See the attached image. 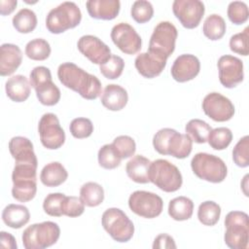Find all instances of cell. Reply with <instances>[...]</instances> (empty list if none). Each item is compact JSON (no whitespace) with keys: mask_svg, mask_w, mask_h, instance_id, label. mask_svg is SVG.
Returning <instances> with one entry per match:
<instances>
[{"mask_svg":"<svg viewBox=\"0 0 249 249\" xmlns=\"http://www.w3.org/2000/svg\"><path fill=\"white\" fill-rule=\"evenodd\" d=\"M57 77L64 87L78 92L85 99L93 100L102 93L99 79L73 62L61 63L57 68Z\"/></svg>","mask_w":249,"mask_h":249,"instance_id":"6da1fadb","label":"cell"},{"mask_svg":"<svg viewBox=\"0 0 249 249\" xmlns=\"http://www.w3.org/2000/svg\"><path fill=\"white\" fill-rule=\"evenodd\" d=\"M153 146L160 155H169L176 159L187 158L193 149V140L187 133L164 127L153 137Z\"/></svg>","mask_w":249,"mask_h":249,"instance_id":"7a4b0ae2","label":"cell"},{"mask_svg":"<svg viewBox=\"0 0 249 249\" xmlns=\"http://www.w3.org/2000/svg\"><path fill=\"white\" fill-rule=\"evenodd\" d=\"M82 13L75 2L65 1L52 9L46 18V27L53 34L63 33L80 24Z\"/></svg>","mask_w":249,"mask_h":249,"instance_id":"3957f363","label":"cell"},{"mask_svg":"<svg viewBox=\"0 0 249 249\" xmlns=\"http://www.w3.org/2000/svg\"><path fill=\"white\" fill-rule=\"evenodd\" d=\"M60 236L58 225L52 221L28 226L22 232V244L25 249H44L56 243Z\"/></svg>","mask_w":249,"mask_h":249,"instance_id":"277c9868","label":"cell"},{"mask_svg":"<svg viewBox=\"0 0 249 249\" xmlns=\"http://www.w3.org/2000/svg\"><path fill=\"white\" fill-rule=\"evenodd\" d=\"M149 179L150 182L165 193L176 192L183 184V177L178 167L163 159L151 161Z\"/></svg>","mask_w":249,"mask_h":249,"instance_id":"5b68a950","label":"cell"},{"mask_svg":"<svg viewBox=\"0 0 249 249\" xmlns=\"http://www.w3.org/2000/svg\"><path fill=\"white\" fill-rule=\"evenodd\" d=\"M225 243L231 249H246L249 242V217L243 211H231L225 217Z\"/></svg>","mask_w":249,"mask_h":249,"instance_id":"8992f818","label":"cell"},{"mask_svg":"<svg viewBox=\"0 0 249 249\" xmlns=\"http://www.w3.org/2000/svg\"><path fill=\"white\" fill-rule=\"evenodd\" d=\"M191 167L199 179L210 183H221L228 174V168L224 160L208 153L196 154L191 160Z\"/></svg>","mask_w":249,"mask_h":249,"instance_id":"52a82bcc","label":"cell"},{"mask_svg":"<svg viewBox=\"0 0 249 249\" xmlns=\"http://www.w3.org/2000/svg\"><path fill=\"white\" fill-rule=\"evenodd\" d=\"M101 224L107 233L117 242H127L133 236L134 225L120 208L106 209L102 214Z\"/></svg>","mask_w":249,"mask_h":249,"instance_id":"ba28073f","label":"cell"},{"mask_svg":"<svg viewBox=\"0 0 249 249\" xmlns=\"http://www.w3.org/2000/svg\"><path fill=\"white\" fill-rule=\"evenodd\" d=\"M177 36V28L172 22L160 21L154 28L149 41L148 51L168 58L175 50Z\"/></svg>","mask_w":249,"mask_h":249,"instance_id":"9c48e42d","label":"cell"},{"mask_svg":"<svg viewBox=\"0 0 249 249\" xmlns=\"http://www.w3.org/2000/svg\"><path fill=\"white\" fill-rule=\"evenodd\" d=\"M128 207L140 217L153 219L160 215L163 208V201L155 193L135 191L128 197Z\"/></svg>","mask_w":249,"mask_h":249,"instance_id":"30bf717a","label":"cell"},{"mask_svg":"<svg viewBox=\"0 0 249 249\" xmlns=\"http://www.w3.org/2000/svg\"><path fill=\"white\" fill-rule=\"evenodd\" d=\"M38 132L42 145L49 150H56L65 142V132L53 113H46L41 117Z\"/></svg>","mask_w":249,"mask_h":249,"instance_id":"8fae6325","label":"cell"},{"mask_svg":"<svg viewBox=\"0 0 249 249\" xmlns=\"http://www.w3.org/2000/svg\"><path fill=\"white\" fill-rule=\"evenodd\" d=\"M172 11L185 28L193 29L200 23L205 7L199 0H175L172 4Z\"/></svg>","mask_w":249,"mask_h":249,"instance_id":"7c38bea8","label":"cell"},{"mask_svg":"<svg viewBox=\"0 0 249 249\" xmlns=\"http://www.w3.org/2000/svg\"><path fill=\"white\" fill-rule=\"evenodd\" d=\"M204 114L215 122H227L234 115V105L225 95L219 92H210L202 100Z\"/></svg>","mask_w":249,"mask_h":249,"instance_id":"4fadbf2b","label":"cell"},{"mask_svg":"<svg viewBox=\"0 0 249 249\" xmlns=\"http://www.w3.org/2000/svg\"><path fill=\"white\" fill-rule=\"evenodd\" d=\"M111 39L113 43L126 54L137 53L142 47L140 35L134 27L126 22H119L111 30Z\"/></svg>","mask_w":249,"mask_h":249,"instance_id":"5bb4252c","label":"cell"},{"mask_svg":"<svg viewBox=\"0 0 249 249\" xmlns=\"http://www.w3.org/2000/svg\"><path fill=\"white\" fill-rule=\"evenodd\" d=\"M217 66L220 83L225 88L233 89L243 81V62L240 58L225 54L218 59Z\"/></svg>","mask_w":249,"mask_h":249,"instance_id":"9a60e30c","label":"cell"},{"mask_svg":"<svg viewBox=\"0 0 249 249\" xmlns=\"http://www.w3.org/2000/svg\"><path fill=\"white\" fill-rule=\"evenodd\" d=\"M77 47L80 53L94 64L101 65L111 56L110 48L98 37L93 35L82 36L78 40Z\"/></svg>","mask_w":249,"mask_h":249,"instance_id":"2e32d148","label":"cell"},{"mask_svg":"<svg viewBox=\"0 0 249 249\" xmlns=\"http://www.w3.org/2000/svg\"><path fill=\"white\" fill-rule=\"evenodd\" d=\"M199 70V59L194 54L184 53L174 60L170 73L176 82L185 83L196 78L198 75Z\"/></svg>","mask_w":249,"mask_h":249,"instance_id":"e0dca14e","label":"cell"},{"mask_svg":"<svg viewBox=\"0 0 249 249\" xmlns=\"http://www.w3.org/2000/svg\"><path fill=\"white\" fill-rule=\"evenodd\" d=\"M166 57L147 51L146 53H141L136 56L134 65L141 76L152 79L158 77L163 71L166 66Z\"/></svg>","mask_w":249,"mask_h":249,"instance_id":"ac0fdd59","label":"cell"},{"mask_svg":"<svg viewBox=\"0 0 249 249\" xmlns=\"http://www.w3.org/2000/svg\"><path fill=\"white\" fill-rule=\"evenodd\" d=\"M9 151L16 163H31L38 165L32 142L23 136H15L9 141Z\"/></svg>","mask_w":249,"mask_h":249,"instance_id":"d6986e66","label":"cell"},{"mask_svg":"<svg viewBox=\"0 0 249 249\" xmlns=\"http://www.w3.org/2000/svg\"><path fill=\"white\" fill-rule=\"evenodd\" d=\"M22 53L18 46L5 43L0 47V75H12L21 64Z\"/></svg>","mask_w":249,"mask_h":249,"instance_id":"ffe728a7","label":"cell"},{"mask_svg":"<svg viewBox=\"0 0 249 249\" xmlns=\"http://www.w3.org/2000/svg\"><path fill=\"white\" fill-rule=\"evenodd\" d=\"M86 7L91 18L111 20L119 15L121 2L119 0H89L86 2Z\"/></svg>","mask_w":249,"mask_h":249,"instance_id":"44dd1931","label":"cell"},{"mask_svg":"<svg viewBox=\"0 0 249 249\" xmlns=\"http://www.w3.org/2000/svg\"><path fill=\"white\" fill-rule=\"evenodd\" d=\"M102 105L110 111H120L125 107L128 101L127 91L120 85H107L100 96Z\"/></svg>","mask_w":249,"mask_h":249,"instance_id":"7402d4cb","label":"cell"},{"mask_svg":"<svg viewBox=\"0 0 249 249\" xmlns=\"http://www.w3.org/2000/svg\"><path fill=\"white\" fill-rule=\"evenodd\" d=\"M5 89L7 96L14 102H23L30 95V83L23 75L12 76L6 81Z\"/></svg>","mask_w":249,"mask_h":249,"instance_id":"603a6c76","label":"cell"},{"mask_svg":"<svg viewBox=\"0 0 249 249\" xmlns=\"http://www.w3.org/2000/svg\"><path fill=\"white\" fill-rule=\"evenodd\" d=\"M151 160L142 155H136L130 159L126 165L125 171L127 176L135 183L147 184L149 179V168Z\"/></svg>","mask_w":249,"mask_h":249,"instance_id":"cb8c5ba5","label":"cell"},{"mask_svg":"<svg viewBox=\"0 0 249 249\" xmlns=\"http://www.w3.org/2000/svg\"><path fill=\"white\" fill-rule=\"evenodd\" d=\"M30 219L28 208L21 204H9L2 211V220L12 229H20L25 226Z\"/></svg>","mask_w":249,"mask_h":249,"instance_id":"d4e9b609","label":"cell"},{"mask_svg":"<svg viewBox=\"0 0 249 249\" xmlns=\"http://www.w3.org/2000/svg\"><path fill=\"white\" fill-rule=\"evenodd\" d=\"M68 177L65 167L58 161H52L46 164L40 173V180L47 187H57L64 183Z\"/></svg>","mask_w":249,"mask_h":249,"instance_id":"484cf974","label":"cell"},{"mask_svg":"<svg viewBox=\"0 0 249 249\" xmlns=\"http://www.w3.org/2000/svg\"><path fill=\"white\" fill-rule=\"evenodd\" d=\"M194 212V202L187 196H177L169 201L168 215L175 221L189 220Z\"/></svg>","mask_w":249,"mask_h":249,"instance_id":"4316f807","label":"cell"},{"mask_svg":"<svg viewBox=\"0 0 249 249\" xmlns=\"http://www.w3.org/2000/svg\"><path fill=\"white\" fill-rule=\"evenodd\" d=\"M39 102L46 106H53L60 99V90L52 79L46 80L33 88Z\"/></svg>","mask_w":249,"mask_h":249,"instance_id":"83f0119b","label":"cell"},{"mask_svg":"<svg viewBox=\"0 0 249 249\" xmlns=\"http://www.w3.org/2000/svg\"><path fill=\"white\" fill-rule=\"evenodd\" d=\"M37 179L13 180L12 196L19 202H27L33 199L37 193Z\"/></svg>","mask_w":249,"mask_h":249,"instance_id":"f1b7e54d","label":"cell"},{"mask_svg":"<svg viewBox=\"0 0 249 249\" xmlns=\"http://www.w3.org/2000/svg\"><path fill=\"white\" fill-rule=\"evenodd\" d=\"M80 198L86 206H98L104 200V190L96 182H87L80 189Z\"/></svg>","mask_w":249,"mask_h":249,"instance_id":"f546056e","label":"cell"},{"mask_svg":"<svg viewBox=\"0 0 249 249\" xmlns=\"http://www.w3.org/2000/svg\"><path fill=\"white\" fill-rule=\"evenodd\" d=\"M227 25L225 19L218 14L209 15L202 26V31L205 37L212 41H217L221 39L226 33Z\"/></svg>","mask_w":249,"mask_h":249,"instance_id":"4dcf8cb0","label":"cell"},{"mask_svg":"<svg viewBox=\"0 0 249 249\" xmlns=\"http://www.w3.org/2000/svg\"><path fill=\"white\" fill-rule=\"evenodd\" d=\"M13 26L19 33H30L37 26L36 14L27 8L20 9L12 19Z\"/></svg>","mask_w":249,"mask_h":249,"instance_id":"1f68e13d","label":"cell"},{"mask_svg":"<svg viewBox=\"0 0 249 249\" xmlns=\"http://www.w3.org/2000/svg\"><path fill=\"white\" fill-rule=\"evenodd\" d=\"M221 216V207L212 200H206L199 204L197 209L198 221L204 226H214L218 223Z\"/></svg>","mask_w":249,"mask_h":249,"instance_id":"d6a6232c","label":"cell"},{"mask_svg":"<svg viewBox=\"0 0 249 249\" xmlns=\"http://www.w3.org/2000/svg\"><path fill=\"white\" fill-rule=\"evenodd\" d=\"M212 130L210 124L199 119H193L189 121L185 126L186 133L196 143H205L207 141L209 132Z\"/></svg>","mask_w":249,"mask_h":249,"instance_id":"836d02e7","label":"cell"},{"mask_svg":"<svg viewBox=\"0 0 249 249\" xmlns=\"http://www.w3.org/2000/svg\"><path fill=\"white\" fill-rule=\"evenodd\" d=\"M51 46L43 38H36L29 41L25 46V54L32 60H45L51 54Z\"/></svg>","mask_w":249,"mask_h":249,"instance_id":"e575fe53","label":"cell"},{"mask_svg":"<svg viewBox=\"0 0 249 249\" xmlns=\"http://www.w3.org/2000/svg\"><path fill=\"white\" fill-rule=\"evenodd\" d=\"M232 140V132L230 128L221 126V127H216L212 129L209 132L207 142L210 145L211 148L214 150H224L226 149Z\"/></svg>","mask_w":249,"mask_h":249,"instance_id":"d590c367","label":"cell"},{"mask_svg":"<svg viewBox=\"0 0 249 249\" xmlns=\"http://www.w3.org/2000/svg\"><path fill=\"white\" fill-rule=\"evenodd\" d=\"M98 163L105 169H114L121 164L122 158L112 144L103 145L97 154Z\"/></svg>","mask_w":249,"mask_h":249,"instance_id":"8d00e7d4","label":"cell"},{"mask_svg":"<svg viewBox=\"0 0 249 249\" xmlns=\"http://www.w3.org/2000/svg\"><path fill=\"white\" fill-rule=\"evenodd\" d=\"M124 68V61L117 54H111L110 58L105 63L99 65L100 73L109 80L118 79L122 75Z\"/></svg>","mask_w":249,"mask_h":249,"instance_id":"74e56055","label":"cell"},{"mask_svg":"<svg viewBox=\"0 0 249 249\" xmlns=\"http://www.w3.org/2000/svg\"><path fill=\"white\" fill-rule=\"evenodd\" d=\"M131 18L138 23L149 21L154 16V8L150 1L136 0L133 2L130 9Z\"/></svg>","mask_w":249,"mask_h":249,"instance_id":"f35d334b","label":"cell"},{"mask_svg":"<svg viewBox=\"0 0 249 249\" xmlns=\"http://www.w3.org/2000/svg\"><path fill=\"white\" fill-rule=\"evenodd\" d=\"M65 195L61 193H52L49 194L43 201V209L45 213L53 217H61L62 204L65 198Z\"/></svg>","mask_w":249,"mask_h":249,"instance_id":"ab89813d","label":"cell"},{"mask_svg":"<svg viewBox=\"0 0 249 249\" xmlns=\"http://www.w3.org/2000/svg\"><path fill=\"white\" fill-rule=\"evenodd\" d=\"M228 18L234 24H243L249 18L248 6L242 1H232L228 6Z\"/></svg>","mask_w":249,"mask_h":249,"instance_id":"60d3db41","label":"cell"},{"mask_svg":"<svg viewBox=\"0 0 249 249\" xmlns=\"http://www.w3.org/2000/svg\"><path fill=\"white\" fill-rule=\"evenodd\" d=\"M69 130L73 137L83 139L91 135L93 132V124L88 118H76L71 121Z\"/></svg>","mask_w":249,"mask_h":249,"instance_id":"b9f144b4","label":"cell"},{"mask_svg":"<svg viewBox=\"0 0 249 249\" xmlns=\"http://www.w3.org/2000/svg\"><path fill=\"white\" fill-rule=\"evenodd\" d=\"M232 160L239 167L249 165V136L245 135L238 140L232 150Z\"/></svg>","mask_w":249,"mask_h":249,"instance_id":"7bdbcfd3","label":"cell"},{"mask_svg":"<svg viewBox=\"0 0 249 249\" xmlns=\"http://www.w3.org/2000/svg\"><path fill=\"white\" fill-rule=\"evenodd\" d=\"M112 145L122 159H128L132 157L136 151V144L132 137L128 135L117 136Z\"/></svg>","mask_w":249,"mask_h":249,"instance_id":"ee69618b","label":"cell"},{"mask_svg":"<svg viewBox=\"0 0 249 249\" xmlns=\"http://www.w3.org/2000/svg\"><path fill=\"white\" fill-rule=\"evenodd\" d=\"M248 38H249V27H246L242 32L233 34L230 39L231 51L237 54L247 56L249 53Z\"/></svg>","mask_w":249,"mask_h":249,"instance_id":"f6af8a7d","label":"cell"},{"mask_svg":"<svg viewBox=\"0 0 249 249\" xmlns=\"http://www.w3.org/2000/svg\"><path fill=\"white\" fill-rule=\"evenodd\" d=\"M85 211V204L78 196H65L62 204V213L70 218L79 217Z\"/></svg>","mask_w":249,"mask_h":249,"instance_id":"bcb514c9","label":"cell"},{"mask_svg":"<svg viewBox=\"0 0 249 249\" xmlns=\"http://www.w3.org/2000/svg\"><path fill=\"white\" fill-rule=\"evenodd\" d=\"M176 243L174 238L167 233H160L156 236L153 243L154 249H175Z\"/></svg>","mask_w":249,"mask_h":249,"instance_id":"7dc6e473","label":"cell"},{"mask_svg":"<svg viewBox=\"0 0 249 249\" xmlns=\"http://www.w3.org/2000/svg\"><path fill=\"white\" fill-rule=\"evenodd\" d=\"M0 241H1V247L2 248L17 249V247H18L16 238L10 232L2 231L0 232Z\"/></svg>","mask_w":249,"mask_h":249,"instance_id":"c3c4849f","label":"cell"},{"mask_svg":"<svg viewBox=\"0 0 249 249\" xmlns=\"http://www.w3.org/2000/svg\"><path fill=\"white\" fill-rule=\"evenodd\" d=\"M18 5L17 0H1L0 1V14L2 16L10 15L14 12Z\"/></svg>","mask_w":249,"mask_h":249,"instance_id":"681fc988","label":"cell"},{"mask_svg":"<svg viewBox=\"0 0 249 249\" xmlns=\"http://www.w3.org/2000/svg\"><path fill=\"white\" fill-rule=\"evenodd\" d=\"M248 179V174H246L245 176H244V178H243V183H245V185L243 186V185H241L242 186V190H243V193H244V195L246 196H248V192L246 191V188H247V180Z\"/></svg>","mask_w":249,"mask_h":249,"instance_id":"f907efd6","label":"cell"}]
</instances>
